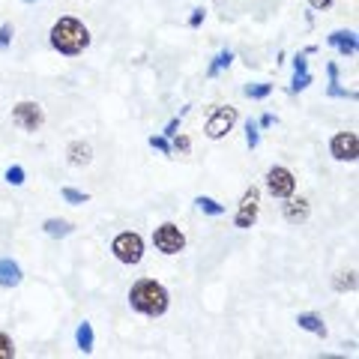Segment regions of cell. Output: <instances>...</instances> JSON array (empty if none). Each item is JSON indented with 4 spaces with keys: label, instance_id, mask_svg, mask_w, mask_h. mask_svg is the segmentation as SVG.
Segmentation results:
<instances>
[{
    "label": "cell",
    "instance_id": "6",
    "mask_svg": "<svg viewBox=\"0 0 359 359\" xmlns=\"http://www.w3.org/2000/svg\"><path fill=\"white\" fill-rule=\"evenodd\" d=\"M233 123H237V108L219 105V108L210 114V120H207V135H210L212 141H219V138H224V135L233 129Z\"/></svg>",
    "mask_w": 359,
    "mask_h": 359
},
{
    "label": "cell",
    "instance_id": "11",
    "mask_svg": "<svg viewBox=\"0 0 359 359\" xmlns=\"http://www.w3.org/2000/svg\"><path fill=\"white\" fill-rule=\"evenodd\" d=\"M0 285L4 287L21 285V266L13 261V257H0Z\"/></svg>",
    "mask_w": 359,
    "mask_h": 359
},
{
    "label": "cell",
    "instance_id": "8",
    "mask_svg": "<svg viewBox=\"0 0 359 359\" xmlns=\"http://www.w3.org/2000/svg\"><path fill=\"white\" fill-rule=\"evenodd\" d=\"M330 153L339 162H356L359 159V138H356L353 132H339L330 141Z\"/></svg>",
    "mask_w": 359,
    "mask_h": 359
},
{
    "label": "cell",
    "instance_id": "27",
    "mask_svg": "<svg viewBox=\"0 0 359 359\" xmlns=\"http://www.w3.org/2000/svg\"><path fill=\"white\" fill-rule=\"evenodd\" d=\"M150 147L153 150H159V153H165V156H171V144H168V138H165V135H153V138H150Z\"/></svg>",
    "mask_w": 359,
    "mask_h": 359
},
{
    "label": "cell",
    "instance_id": "30",
    "mask_svg": "<svg viewBox=\"0 0 359 359\" xmlns=\"http://www.w3.org/2000/svg\"><path fill=\"white\" fill-rule=\"evenodd\" d=\"M306 57H309L306 51L297 54V60H294V69H297V72H309V60H306Z\"/></svg>",
    "mask_w": 359,
    "mask_h": 359
},
{
    "label": "cell",
    "instance_id": "20",
    "mask_svg": "<svg viewBox=\"0 0 359 359\" xmlns=\"http://www.w3.org/2000/svg\"><path fill=\"white\" fill-rule=\"evenodd\" d=\"M245 144H249V147L255 150L257 144H261V126H257V123H245Z\"/></svg>",
    "mask_w": 359,
    "mask_h": 359
},
{
    "label": "cell",
    "instance_id": "14",
    "mask_svg": "<svg viewBox=\"0 0 359 359\" xmlns=\"http://www.w3.org/2000/svg\"><path fill=\"white\" fill-rule=\"evenodd\" d=\"M42 231L48 233V237H69L72 233V224L66 219H45L42 222Z\"/></svg>",
    "mask_w": 359,
    "mask_h": 359
},
{
    "label": "cell",
    "instance_id": "35",
    "mask_svg": "<svg viewBox=\"0 0 359 359\" xmlns=\"http://www.w3.org/2000/svg\"><path fill=\"white\" fill-rule=\"evenodd\" d=\"M21 4H36V0H21Z\"/></svg>",
    "mask_w": 359,
    "mask_h": 359
},
{
    "label": "cell",
    "instance_id": "28",
    "mask_svg": "<svg viewBox=\"0 0 359 359\" xmlns=\"http://www.w3.org/2000/svg\"><path fill=\"white\" fill-rule=\"evenodd\" d=\"M13 36H15L13 25H0V51L9 48V42H13Z\"/></svg>",
    "mask_w": 359,
    "mask_h": 359
},
{
    "label": "cell",
    "instance_id": "3",
    "mask_svg": "<svg viewBox=\"0 0 359 359\" xmlns=\"http://www.w3.org/2000/svg\"><path fill=\"white\" fill-rule=\"evenodd\" d=\"M111 252H114L117 261L126 264V266L141 264V257H144V240H141V233H132V231L117 233L114 243H111Z\"/></svg>",
    "mask_w": 359,
    "mask_h": 359
},
{
    "label": "cell",
    "instance_id": "1",
    "mask_svg": "<svg viewBox=\"0 0 359 359\" xmlns=\"http://www.w3.org/2000/svg\"><path fill=\"white\" fill-rule=\"evenodd\" d=\"M129 306L138 314H147V318H159L171 306V297H168L165 285H159L156 278H138L129 290Z\"/></svg>",
    "mask_w": 359,
    "mask_h": 359
},
{
    "label": "cell",
    "instance_id": "10",
    "mask_svg": "<svg viewBox=\"0 0 359 359\" xmlns=\"http://www.w3.org/2000/svg\"><path fill=\"white\" fill-rule=\"evenodd\" d=\"M330 45H332V48H339V54H344V57H353L356 48H359L353 30H335V33H330Z\"/></svg>",
    "mask_w": 359,
    "mask_h": 359
},
{
    "label": "cell",
    "instance_id": "34",
    "mask_svg": "<svg viewBox=\"0 0 359 359\" xmlns=\"http://www.w3.org/2000/svg\"><path fill=\"white\" fill-rule=\"evenodd\" d=\"M257 126H264V129L276 126V117H273V114H264V117H261V123H257Z\"/></svg>",
    "mask_w": 359,
    "mask_h": 359
},
{
    "label": "cell",
    "instance_id": "33",
    "mask_svg": "<svg viewBox=\"0 0 359 359\" xmlns=\"http://www.w3.org/2000/svg\"><path fill=\"white\" fill-rule=\"evenodd\" d=\"M311 9H330L332 6V0H309Z\"/></svg>",
    "mask_w": 359,
    "mask_h": 359
},
{
    "label": "cell",
    "instance_id": "23",
    "mask_svg": "<svg viewBox=\"0 0 359 359\" xmlns=\"http://www.w3.org/2000/svg\"><path fill=\"white\" fill-rule=\"evenodd\" d=\"M335 290H356V273H339Z\"/></svg>",
    "mask_w": 359,
    "mask_h": 359
},
{
    "label": "cell",
    "instance_id": "15",
    "mask_svg": "<svg viewBox=\"0 0 359 359\" xmlns=\"http://www.w3.org/2000/svg\"><path fill=\"white\" fill-rule=\"evenodd\" d=\"M297 323H299V330H306V332H314V335H327V327H323V320L318 318V314H299L297 318Z\"/></svg>",
    "mask_w": 359,
    "mask_h": 359
},
{
    "label": "cell",
    "instance_id": "22",
    "mask_svg": "<svg viewBox=\"0 0 359 359\" xmlns=\"http://www.w3.org/2000/svg\"><path fill=\"white\" fill-rule=\"evenodd\" d=\"M269 93H273V84H249L245 87V96L249 99H266Z\"/></svg>",
    "mask_w": 359,
    "mask_h": 359
},
{
    "label": "cell",
    "instance_id": "17",
    "mask_svg": "<svg viewBox=\"0 0 359 359\" xmlns=\"http://www.w3.org/2000/svg\"><path fill=\"white\" fill-rule=\"evenodd\" d=\"M195 207H198L201 212H207V216H222V212H224V207L219 204V201H212V198H207V195H198V198H195Z\"/></svg>",
    "mask_w": 359,
    "mask_h": 359
},
{
    "label": "cell",
    "instance_id": "5",
    "mask_svg": "<svg viewBox=\"0 0 359 359\" xmlns=\"http://www.w3.org/2000/svg\"><path fill=\"white\" fill-rule=\"evenodd\" d=\"M153 243H156V249H159L162 255H180L186 249V237H183V231H180L174 222L159 224L156 233H153Z\"/></svg>",
    "mask_w": 359,
    "mask_h": 359
},
{
    "label": "cell",
    "instance_id": "31",
    "mask_svg": "<svg viewBox=\"0 0 359 359\" xmlns=\"http://www.w3.org/2000/svg\"><path fill=\"white\" fill-rule=\"evenodd\" d=\"M177 129H180V117H174L171 123H168V126H165V138H174V135H177Z\"/></svg>",
    "mask_w": 359,
    "mask_h": 359
},
{
    "label": "cell",
    "instance_id": "13",
    "mask_svg": "<svg viewBox=\"0 0 359 359\" xmlns=\"http://www.w3.org/2000/svg\"><path fill=\"white\" fill-rule=\"evenodd\" d=\"M287 201V198H285ZM309 201L306 198H294V201H287L285 204V219L290 222V224H299V222H306L309 219Z\"/></svg>",
    "mask_w": 359,
    "mask_h": 359
},
{
    "label": "cell",
    "instance_id": "32",
    "mask_svg": "<svg viewBox=\"0 0 359 359\" xmlns=\"http://www.w3.org/2000/svg\"><path fill=\"white\" fill-rule=\"evenodd\" d=\"M174 147H177V150H183V153H186L189 147H192V141H189V138H186V135H180V138H177V144H174Z\"/></svg>",
    "mask_w": 359,
    "mask_h": 359
},
{
    "label": "cell",
    "instance_id": "21",
    "mask_svg": "<svg viewBox=\"0 0 359 359\" xmlns=\"http://www.w3.org/2000/svg\"><path fill=\"white\" fill-rule=\"evenodd\" d=\"M25 168L21 165H13V168H6V183L9 186H25Z\"/></svg>",
    "mask_w": 359,
    "mask_h": 359
},
{
    "label": "cell",
    "instance_id": "16",
    "mask_svg": "<svg viewBox=\"0 0 359 359\" xmlns=\"http://www.w3.org/2000/svg\"><path fill=\"white\" fill-rule=\"evenodd\" d=\"M75 341H78V347H81L84 353H90L93 351V323H78V330H75Z\"/></svg>",
    "mask_w": 359,
    "mask_h": 359
},
{
    "label": "cell",
    "instance_id": "26",
    "mask_svg": "<svg viewBox=\"0 0 359 359\" xmlns=\"http://www.w3.org/2000/svg\"><path fill=\"white\" fill-rule=\"evenodd\" d=\"M311 81H314L311 72H297L294 75V84H290V93H299V90H306Z\"/></svg>",
    "mask_w": 359,
    "mask_h": 359
},
{
    "label": "cell",
    "instance_id": "24",
    "mask_svg": "<svg viewBox=\"0 0 359 359\" xmlns=\"http://www.w3.org/2000/svg\"><path fill=\"white\" fill-rule=\"evenodd\" d=\"M327 93H330V96H335V99H356L353 90H344V87H339V78H335V81H330Z\"/></svg>",
    "mask_w": 359,
    "mask_h": 359
},
{
    "label": "cell",
    "instance_id": "18",
    "mask_svg": "<svg viewBox=\"0 0 359 359\" xmlns=\"http://www.w3.org/2000/svg\"><path fill=\"white\" fill-rule=\"evenodd\" d=\"M231 63H233V51H219V54H216V60L210 63L207 75H210V78H216V75L224 69V66H231Z\"/></svg>",
    "mask_w": 359,
    "mask_h": 359
},
{
    "label": "cell",
    "instance_id": "12",
    "mask_svg": "<svg viewBox=\"0 0 359 359\" xmlns=\"http://www.w3.org/2000/svg\"><path fill=\"white\" fill-rule=\"evenodd\" d=\"M66 156H69V165L81 168V165H90V159H93V147L87 141H72L66 147Z\"/></svg>",
    "mask_w": 359,
    "mask_h": 359
},
{
    "label": "cell",
    "instance_id": "29",
    "mask_svg": "<svg viewBox=\"0 0 359 359\" xmlns=\"http://www.w3.org/2000/svg\"><path fill=\"white\" fill-rule=\"evenodd\" d=\"M204 9H195V13L192 15H189V27H201V25H204Z\"/></svg>",
    "mask_w": 359,
    "mask_h": 359
},
{
    "label": "cell",
    "instance_id": "25",
    "mask_svg": "<svg viewBox=\"0 0 359 359\" xmlns=\"http://www.w3.org/2000/svg\"><path fill=\"white\" fill-rule=\"evenodd\" d=\"M15 356V344L6 332H0V359H13Z\"/></svg>",
    "mask_w": 359,
    "mask_h": 359
},
{
    "label": "cell",
    "instance_id": "7",
    "mask_svg": "<svg viewBox=\"0 0 359 359\" xmlns=\"http://www.w3.org/2000/svg\"><path fill=\"white\" fill-rule=\"evenodd\" d=\"M42 120H45V114H42V108L36 102H18L13 108V123L25 132H36L42 126Z\"/></svg>",
    "mask_w": 359,
    "mask_h": 359
},
{
    "label": "cell",
    "instance_id": "2",
    "mask_svg": "<svg viewBox=\"0 0 359 359\" xmlns=\"http://www.w3.org/2000/svg\"><path fill=\"white\" fill-rule=\"evenodd\" d=\"M51 45H54V51L72 57V54H81L90 45V30L78 18L63 15L60 21H54V27H51Z\"/></svg>",
    "mask_w": 359,
    "mask_h": 359
},
{
    "label": "cell",
    "instance_id": "19",
    "mask_svg": "<svg viewBox=\"0 0 359 359\" xmlns=\"http://www.w3.org/2000/svg\"><path fill=\"white\" fill-rule=\"evenodd\" d=\"M60 195H63L66 204H87V201H90L87 192H81V189H72V186H63Z\"/></svg>",
    "mask_w": 359,
    "mask_h": 359
},
{
    "label": "cell",
    "instance_id": "4",
    "mask_svg": "<svg viewBox=\"0 0 359 359\" xmlns=\"http://www.w3.org/2000/svg\"><path fill=\"white\" fill-rule=\"evenodd\" d=\"M266 189L273 198H290L297 192V177L285 165H273L266 171Z\"/></svg>",
    "mask_w": 359,
    "mask_h": 359
},
{
    "label": "cell",
    "instance_id": "9",
    "mask_svg": "<svg viewBox=\"0 0 359 359\" xmlns=\"http://www.w3.org/2000/svg\"><path fill=\"white\" fill-rule=\"evenodd\" d=\"M257 204H261V192L252 186V189H245V195L240 201V210H237V216H233V224L237 228H252V224L257 222Z\"/></svg>",
    "mask_w": 359,
    "mask_h": 359
}]
</instances>
